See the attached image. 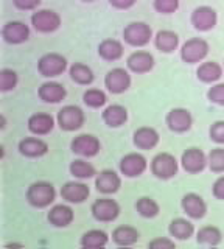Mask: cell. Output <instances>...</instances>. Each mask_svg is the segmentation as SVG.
<instances>
[{
	"label": "cell",
	"instance_id": "cell-17",
	"mask_svg": "<svg viewBox=\"0 0 224 249\" xmlns=\"http://www.w3.org/2000/svg\"><path fill=\"white\" fill-rule=\"evenodd\" d=\"M61 198L69 204H81L90 195V189L87 184L80 181H69L61 187Z\"/></svg>",
	"mask_w": 224,
	"mask_h": 249
},
{
	"label": "cell",
	"instance_id": "cell-42",
	"mask_svg": "<svg viewBox=\"0 0 224 249\" xmlns=\"http://www.w3.org/2000/svg\"><path fill=\"white\" fill-rule=\"evenodd\" d=\"M148 248L150 249H174L176 243H174V240H172V238L157 237V238H154V240L150 241Z\"/></svg>",
	"mask_w": 224,
	"mask_h": 249
},
{
	"label": "cell",
	"instance_id": "cell-48",
	"mask_svg": "<svg viewBox=\"0 0 224 249\" xmlns=\"http://www.w3.org/2000/svg\"><path fill=\"white\" fill-rule=\"evenodd\" d=\"M81 2H84V3H92V2H97V0H81Z\"/></svg>",
	"mask_w": 224,
	"mask_h": 249
},
{
	"label": "cell",
	"instance_id": "cell-24",
	"mask_svg": "<svg viewBox=\"0 0 224 249\" xmlns=\"http://www.w3.org/2000/svg\"><path fill=\"white\" fill-rule=\"evenodd\" d=\"M47 220L52 226L55 228H67L70 226L75 220L73 209L67 204H56L50 209V212L47 213Z\"/></svg>",
	"mask_w": 224,
	"mask_h": 249
},
{
	"label": "cell",
	"instance_id": "cell-9",
	"mask_svg": "<svg viewBox=\"0 0 224 249\" xmlns=\"http://www.w3.org/2000/svg\"><path fill=\"white\" fill-rule=\"evenodd\" d=\"M146 167H148V160L140 153H128L119 162L120 173L125 178L142 176L146 171Z\"/></svg>",
	"mask_w": 224,
	"mask_h": 249
},
{
	"label": "cell",
	"instance_id": "cell-41",
	"mask_svg": "<svg viewBox=\"0 0 224 249\" xmlns=\"http://www.w3.org/2000/svg\"><path fill=\"white\" fill-rule=\"evenodd\" d=\"M208 137H210L212 142L224 145V120H218L212 123L210 129H208Z\"/></svg>",
	"mask_w": 224,
	"mask_h": 249
},
{
	"label": "cell",
	"instance_id": "cell-1",
	"mask_svg": "<svg viewBox=\"0 0 224 249\" xmlns=\"http://www.w3.org/2000/svg\"><path fill=\"white\" fill-rule=\"evenodd\" d=\"M25 199L32 207L45 209L50 204H53V201L56 199V190L53 184L47 181H37L27 189Z\"/></svg>",
	"mask_w": 224,
	"mask_h": 249
},
{
	"label": "cell",
	"instance_id": "cell-21",
	"mask_svg": "<svg viewBox=\"0 0 224 249\" xmlns=\"http://www.w3.org/2000/svg\"><path fill=\"white\" fill-rule=\"evenodd\" d=\"M19 153L30 159L42 158L49 153V143L39 137H25L19 142Z\"/></svg>",
	"mask_w": 224,
	"mask_h": 249
},
{
	"label": "cell",
	"instance_id": "cell-11",
	"mask_svg": "<svg viewBox=\"0 0 224 249\" xmlns=\"http://www.w3.org/2000/svg\"><path fill=\"white\" fill-rule=\"evenodd\" d=\"M70 150L80 158H94L102 150L100 139L94 134H80L70 142Z\"/></svg>",
	"mask_w": 224,
	"mask_h": 249
},
{
	"label": "cell",
	"instance_id": "cell-36",
	"mask_svg": "<svg viewBox=\"0 0 224 249\" xmlns=\"http://www.w3.org/2000/svg\"><path fill=\"white\" fill-rule=\"evenodd\" d=\"M83 101H84V105H86V106H89L92 109H98V107H102V106L106 105L107 97H106V93L102 89L92 88V89H87L86 92L83 93Z\"/></svg>",
	"mask_w": 224,
	"mask_h": 249
},
{
	"label": "cell",
	"instance_id": "cell-6",
	"mask_svg": "<svg viewBox=\"0 0 224 249\" xmlns=\"http://www.w3.org/2000/svg\"><path fill=\"white\" fill-rule=\"evenodd\" d=\"M92 216L100 223H112L119 218L121 209L120 204L112 198H98L90 206Z\"/></svg>",
	"mask_w": 224,
	"mask_h": 249
},
{
	"label": "cell",
	"instance_id": "cell-46",
	"mask_svg": "<svg viewBox=\"0 0 224 249\" xmlns=\"http://www.w3.org/2000/svg\"><path fill=\"white\" fill-rule=\"evenodd\" d=\"M25 246L22 245V243H8V245H5V249H24Z\"/></svg>",
	"mask_w": 224,
	"mask_h": 249
},
{
	"label": "cell",
	"instance_id": "cell-38",
	"mask_svg": "<svg viewBox=\"0 0 224 249\" xmlns=\"http://www.w3.org/2000/svg\"><path fill=\"white\" fill-rule=\"evenodd\" d=\"M19 83V76L13 69L0 70V92H10L16 89Z\"/></svg>",
	"mask_w": 224,
	"mask_h": 249
},
{
	"label": "cell",
	"instance_id": "cell-13",
	"mask_svg": "<svg viewBox=\"0 0 224 249\" xmlns=\"http://www.w3.org/2000/svg\"><path fill=\"white\" fill-rule=\"evenodd\" d=\"M104 86L111 93H114V95L125 93L131 88V75L126 69L115 67L106 73Z\"/></svg>",
	"mask_w": 224,
	"mask_h": 249
},
{
	"label": "cell",
	"instance_id": "cell-40",
	"mask_svg": "<svg viewBox=\"0 0 224 249\" xmlns=\"http://www.w3.org/2000/svg\"><path fill=\"white\" fill-rule=\"evenodd\" d=\"M207 100L213 105L224 106V83L215 84L207 90Z\"/></svg>",
	"mask_w": 224,
	"mask_h": 249
},
{
	"label": "cell",
	"instance_id": "cell-28",
	"mask_svg": "<svg viewBox=\"0 0 224 249\" xmlns=\"http://www.w3.org/2000/svg\"><path fill=\"white\" fill-rule=\"evenodd\" d=\"M154 45L160 53H173L179 47V36L172 30H160L154 36Z\"/></svg>",
	"mask_w": 224,
	"mask_h": 249
},
{
	"label": "cell",
	"instance_id": "cell-5",
	"mask_svg": "<svg viewBox=\"0 0 224 249\" xmlns=\"http://www.w3.org/2000/svg\"><path fill=\"white\" fill-rule=\"evenodd\" d=\"M208 42L203 37H190L181 47V59L185 64H198L208 54Z\"/></svg>",
	"mask_w": 224,
	"mask_h": 249
},
{
	"label": "cell",
	"instance_id": "cell-7",
	"mask_svg": "<svg viewBox=\"0 0 224 249\" xmlns=\"http://www.w3.org/2000/svg\"><path fill=\"white\" fill-rule=\"evenodd\" d=\"M67 59L59 53H45L37 61V72L44 78H55L66 72Z\"/></svg>",
	"mask_w": 224,
	"mask_h": 249
},
{
	"label": "cell",
	"instance_id": "cell-27",
	"mask_svg": "<svg viewBox=\"0 0 224 249\" xmlns=\"http://www.w3.org/2000/svg\"><path fill=\"white\" fill-rule=\"evenodd\" d=\"M223 67L220 62L216 61H206L203 64H199V67L196 69V76L201 83L206 84H212L216 83L223 76Z\"/></svg>",
	"mask_w": 224,
	"mask_h": 249
},
{
	"label": "cell",
	"instance_id": "cell-32",
	"mask_svg": "<svg viewBox=\"0 0 224 249\" xmlns=\"http://www.w3.org/2000/svg\"><path fill=\"white\" fill-rule=\"evenodd\" d=\"M196 241L198 245H203V246H218L221 241H223V232L220 228L216 226H203L198 233H196Z\"/></svg>",
	"mask_w": 224,
	"mask_h": 249
},
{
	"label": "cell",
	"instance_id": "cell-37",
	"mask_svg": "<svg viewBox=\"0 0 224 249\" xmlns=\"http://www.w3.org/2000/svg\"><path fill=\"white\" fill-rule=\"evenodd\" d=\"M208 158V168H210L212 173H224V148L223 146H216L207 154Z\"/></svg>",
	"mask_w": 224,
	"mask_h": 249
},
{
	"label": "cell",
	"instance_id": "cell-22",
	"mask_svg": "<svg viewBox=\"0 0 224 249\" xmlns=\"http://www.w3.org/2000/svg\"><path fill=\"white\" fill-rule=\"evenodd\" d=\"M37 95H39V98L44 101V103L58 105L66 98L67 90L61 83L47 81V83L41 84V88L37 89Z\"/></svg>",
	"mask_w": 224,
	"mask_h": 249
},
{
	"label": "cell",
	"instance_id": "cell-34",
	"mask_svg": "<svg viewBox=\"0 0 224 249\" xmlns=\"http://www.w3.org/2000/svg\"><path fill=\"white\" fill-rule=\"evenodd\" d=\"M69 170H70V175L76 179H81V181H84V179H90L97 176V170L95 167L92 165L90 162H87L86 159H75L70 162V167H69Z\"/></svg>",
	"mask_w": 224,
	"mask_h": 249
},
{
	"label": "cell",
	"instance_id": "cell-14",
	"mask_svg": "<svg viewBox=\"0 0 224 249\" xmlns=\"http://www.w3.org/2000/svg\"><path fill=\"white\" fill-rule=\"evenodd\" d=\"M190 22L195 30L198 31H210L216 27V22H218V14L213 10L212 6H198L193 10L190 16Z\"/></svg>",
	"mask_w": 224,
	"mask_h": 249
},
{
	"label": "cell",
	"instance_id": "cell-35",
	"mask_svg": "<svg viewBox=\"0 0 224 249\" xmlns=\"http://www.w3.org/2000/svg\"><path fill=\"white\" fill-rule=\"evenodd\" d=\"M136 210L137 213L140 215L142 218H148V220H151V218H156L160 212V206L159 202L156 199H153L150 196H142L138 198L136 201Z\"/></svg>",
	"mask_w": 224,
	"mask_h": 249
},
{
	"label": "cell",
	"instance_id": "cell-31",
	"mask_svg": "<svg viewBox=\"0 0 224 249\" xmlns=\"http://www.w3.org/2000/svg\"><path fill=\"white\" fill-rule=\"evenodd\" d=\"M107 241H109V235L104 231L90 229L83 233L80 245L84 249H98V248H104L107 245Z\"/></svg>",
	"mask_w": 224,
	"mask_h": 249
},
{
	"label": "cell",
	"instance_id": "cell-3",
	"mask_svg": "<svg viewBox=\"0 0 224 249\" xmlns=\"http://www.w3.org/2000/svg\"><path fill=\"white\" fill-rule=\"evenodd\" d=\"M151 39H154L153 30L145 22H131L123 28V41L131 47H145Z\"/></svg>",
	"mask_w": 224,
	"mask_h": 249
},
{
	"label": "cell",
	"instance_id": "cell-30",
	"mask_svg": "<svg viewBox=\"0 0 224 249\" xmlns=\"http://www.w3.org/2000/svg\"><path fill=\"white\" fill-rule=\"evenodd\" d=\"M170 235L176 240H189L195 233V226L191 221H189L187 218H174L168 226Z\"/></svg>",
	"mask_w": 224,
	"mask_h": 249
},
{
	"label": "cell",
	"instance_id": "cell-20",
	"mask_svg": "<svg viewBox=\"0 0 224 249\" xmlns=\"http://www.w3.org/2000/svg\"><path fill=\"white\" fill-rule=\"evenodd\" d=\"M160 140L159 132L151 128V126H140L134 131L133 134V143L137 150H143V151H148L156 148L157 143Z\"/></svg>",
	"mask_w": 224,
	"mask_h": 249
},
{
	"label": "cell",
	"instance_id": "cell-29",
	"mask_svg": "<svg viewBox=\"0 0 224 249\" xmlns=\"http://www.w3.org/2000/svg\"><path fill=\"white\" fill-rule=\"evenodd\" d=\"M102 117L109 128H120L128 122V109L121 105H111L104 109Z\"/></svg>",
	"mask_w": 224,
	"mask_h": 249
},
{
	"label": "cell",
	"instance_id": "cell-47",
	"mask_svg": "<svg viewBox=\"0 0 224 249\" xmlns=\"http://www.w3.org/2000/svg\"><path fill=\"white\" fill-rule=\"evenodd\" d=\"M6 126V119H5V115H0V128L5 129Z\"/></svg>",
	"mask_w": 224,
	"mask_h": 249
},
{
	"label": "cell",
	"instance_id": "cell-45",
	"mask_svg": "<svg viewBox=\"0 0 224 249\" xmlns=\"http://www.w3.org/2000/svg\"><path fill=\"white\" fill-rule=\"evenodd\" d=\"M107 2L115 10H129V8H133L136 5L137 0H107Z\"/></svg>",
	"mask_w": 224,
	"mask_h": 249
},
{
	"label": "cell",
	"instance_id": "cell-12",
	"mask_svg": "<svg viewBox=\"0 0 224 249\" xmlns=\"http://www.w3.org/2000/svg\"><path fill=\"white\" fill-rule=\"evenodd\" d=\"M165 123L170 131L176 132V134H182V132H187L191 129L193 115L189 109H185V107H174L167 114Z\"/></svg>",
	"mask_w": 224,
	"mask_h": 249
},
{
	"label": "cell",
	"instance_id": "cell-33",
	"mask_svg": "<svg viewBox=\"0 0 224 249\" xmlns=\"http://www.w3.org/2000/svg\"><path fill=\"white\" fill-rule=\"evenodd\" d=\"M69 75H70L72 81L80 86H89L94 83L95 75L92 72V69L83 62H73L69 69Z\"/></svg>",
	"mask_w": 224,
	"mask_h": 249
},
{
	"label": "cell",
	"instance_id": "cell-18",
	"mask_svg": "<svg viewBox=\"0 0 224 249\" xmlns=\"http://www.w3.org/2000/svg\"><path fill=\"white\" fill-rule=\"evenodd\" d=\"M154 62H156V61H154V56H153L150 52L137 50V52H133L128 56V59H126V67L133 73L143 75V73L151 72L153 67H154Z\"/></svg>",
	"mask_w": 224,
	"mask_h": 249
},
{
	"label": "cell",
	"instance_id": "cell-16",
	"mask_svg": "<svg viewBox=\"0 0 224 249\" xmlns=\"http://www.w3.org/2000/svg\"><path fill=\"white\" fill-rule=\"evenodd\" d=\"M181 207L182 212L187 215L191 220H201L207 213V202L204 198L198 193H187L184 195L181 199Z\"/></svg>",
	"mask_w": 224,
	"mask_h": 249
},
{
	"label": "cell",
	"instance_id": "cell-26",
	"mask_svg": "<svg viewBox=\"0 0 224 249\" xmlns=\"http://www.w3.org/2000/svg\"><path fill=\"white\" fill-rule=\"evenodd\" d=\"M123 53H125V49H123V44L119 39L107 37L98 44V54H100V58L106 62L119 61L123 56Z\"/></svg>",
	"mask_w": 224,
	"mask_h": 249
},
{
	"label": "cell",
	"instance_id": "cell-8",
	"mask_svg": "<svg viewBox=\"0 0 224 249\" xmlns=\"http://www.w3.org/2000/svg\"><path fill=\"white\" fill-rule=\"evenodd\" d=\"M181 165L189 175H199L208 165V158L198 146L187 148L181 156Z\"/></svg>",
	"mask_w": 224,
	"mask_h": 249
},
{
	"label": "cell",
	"instance_id": "cell-4",
	"mask_svg": "<svg viewBox=\"0 0 224 249\" xmlns=\"http://www.w3.org/2000/svg\"><path fill=\"white\" fill-rule=\"evenodd\" d=\"M56 122L58 126L63 131L72 132L83 128L84 122H86V115H84V111L80 106L67 105L63 109H59V112L56 115Z\"/></svg>",
	"mask_w": 224,
	"mask_h": 249
},
{
	"label": "cell",
	"instance_id": "cell-10",
	"mask_svg": "<svg viewBox=\"0 0 224 249\" xmlns=\"http://www.w3.org/2000/svg\"><path fill=\"white\" fill-rule=\"evenodd\" d=\"M61 16L53 10H37L32 16V25L37 33H53L61 27Z\"/></svg>",
	"mask_w": 224,
	"mask_h": 249
},
{
	"label": "cell",
	"instance_id": "cell-19",
	"mask_svg": "<svg viewBox=\"0 0 224 249\" xmlns=\"http://www.w3.org/2000/svg\"><path fill=\"white\" fill-rule=\"evenodd\" d=\"M121 178L114 170H102L95 176V189L102 195H114L120 190Z\"/></svg>",
	"mask_w": 224,
	"mask_h": 249
},
{
	"label": "cell",
	"instance_id": "cell-23",
	"mask_svg": "<svg viewBox=\"0 0 224 249\" xmlns=\"http://www.w3.org/2000/svg\"><path fill=\"white\" fill-rule=\"evenodd\" d=\"M55 128V119L47 112H36L30 115L28 129L34 136H47Z\"/></svg>",
	"mask_w": 224,
	"mask_h": 249
},
{
	"label": "cell",
	"instance_id": "cell-43",
	"mask_svg": "<svg viewBox=\"0 0 224 249\" xmlns=\"http://www.w3.org/2000/svg\"><path fill=\"white\" fill-rule=\"evenodd\" d=\"M42 0H13V5L20 11H33L41 5Z\"/></svg>",
	"mask_w": 224,
	"mask_h": 249
},
{
	"label": "cell",
	"instance_id": "cell-44",
	"mask_svg": "<svg viewBox=\"0 0 224 249\" xmlns=\"http://www.w3.org/2000/svg\"><path fill=\"white\" fill-rule=\"evenodd\" d=\"M212 195L220 201H224V176H220L212 185Z\"/></svg>",
	"mask_w": 224,
	"mask_h": 249
},
{
	"label": "cell",
	"instance_id": "cell-39",
	"mask_svg": "<svg viewBox=\"0 0 224 249\" xmlns=\"http://www.w3.org/2000/svg\"><path fill=\"white\" fill-rule=\"evenodd\" d=\"M153 8L159 14H173L179 8V0H154Z\"/></svg>",
	"mask_w": 224,
	"mask_h": 249
},
{
	"label": "cell",
	"instance_id": "cell-15",
	"mask_svg": "<svg viewBox=\"0 0 224 249\" xmlns=\"http://www.w3.org/2000/svg\"><path fill=\"white\" fill-rule=\"evenodd\" d=\"M2 37L6 44L11 45L24 44L30 39V27L20 20L6 22L2 27Z\"/></svg>",
	"mask_w": 224,
	"mask_h": 249
},
{
	"label": "cell",
	"instance_id": "cell-2",
	"mask_svg": "<svg viewBox=\"0 0 224 249\" xmlns=\"http://www.w3.org/2000/svg\"><path fill=\"white\" fill-rule=\"evenodd\" d=\"M150 168L154 178L160 179V181H168L177 175L179 162L172 153H159L153 158Z\"/></svg>",
	"mask_w": 224,
	"mask_h": 249
},
{
	"label": "cell",
	"instance_id": "cell-25",
	"mask_svg": "<svg viewBox=\"0 0 224 249\" xmlns=\"http://www.w3.org/2000/svg\"><path fill=\"white\" fill-rule=\"evenodd\" d=\"M140 240V232L134 226L129 224H120L112 231V243L117 246H133Z\"/></svg>",
	"mask_w": 224,
	"mask_h": 249
}]
</instances>
